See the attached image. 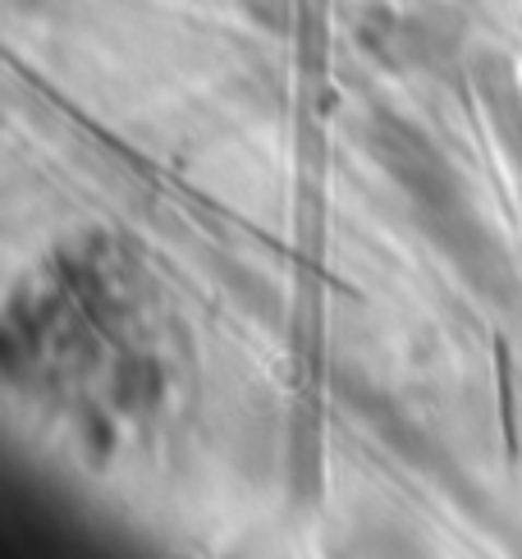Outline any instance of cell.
<instances>
[{"label":"cell","mask_w":522,"mask_h":559,"mask_svg":"<svg viewBox=\"0 0 522 559\" xmlns=\"http://www.w3.org/2000/svg\"><path fill=\"white\" fill-rule=\"evenodd\" d=\"M482 92L490 102V115H495V129H500V143L509 152V160L522 175V97L518 87L509 83V74L500 69V60H486L482 64Z\"/></svg>","instance_id":"cell-1"}]
</instances>
